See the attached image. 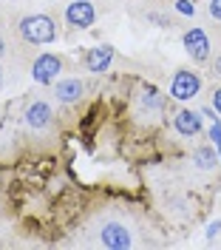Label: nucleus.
I'll list each match as a JSON object with an SVG mask.
<instances>
[{
  "label": "nucleus",
  "instance_id": "obj_8",
  "mask_svg": "<svg viewBox=\"0 0 221 250\" xmlns=\"http://www.w3.org/2000/svg\"><path fill=\"white\" fill-rule=\"evenodd\" d=\"M113 57H116L113 46H108V43L94 46V48H88V54H85V68L91 74H105L110 68V62H113Z\"/></svg>",
  "mask_w": 221,
  "mask_h": 250
},
{
  "label": "nucleus",
  "instance_id": "obj_20",
  "mask_svg": "<svg viewBox=\"0 0 221 250\" xmlns=\"http://www.w3.org/2000/svg\"><path fill=\"white\" fill-rule=\"evenodd\" d=\"M0 85H3V68H0Z\"/></svg>",
  "mask_w": 221,
  "mask_h": 250
},
{
  "label": "nucleus",
  "instance_id": "obj_2",
  "mask_svg": "<svg viewBox=\"0 0 221 250\" xmlns=\"http://www.w3.org/2000/svg\"><path fill=\"white\" fill-rule=\"evenodd\" d=\"M60 71H63V60L51 51H43L32 62V80L37 85H54L60 80Z\"/></svg>",
  "mask_w": 221,
  "mask_h": 250
},
{
  "label": "nucleus",
  "instance_id": "obj_13",
  "mask_svg": "<svg viewBox=\"0 0 221 250\" xmlns=\"http://www.w3.org/2000/svg\"><path fill=\"white\" fill-rule=\"evenodd\" d=\"M207 134H210V142L219 148V154H221V117L210 123V131H207Z\"/></svg>",
  "mask_w": 221,
  "mask_h": 250
},
{
  "label": "nucleus",
  "instance_id": "obj_15",
  "mask_svg": "<svg viewBox=\"0 0 221 250\" xmlns=\"http://www.w3.org/2000/svg\"><path fill=\"white\" fill-rule=\"evenodd\" d=\"M219 233H221V219H216V222H210V225H207L204 236H207V242H213Z\"/></svg>",
  "mask_w": 221,
  "mask_h": 250
},
{
  "label": "nucleus",
  "instance_id": "obj_1",
  "mask_svg": "<svg viewBox=\"0 0 221 250\" xmlns=\"http://www.w3.org/2000/svg\"><path fill=\"white\" fill-rule=\"evenodd\" d=\"M17 29H20V37L32 46H51L57 40V23L48 15H26Z\"/></svg>",
  "mask_w": 221,
  "mask_h": 250
},
{
  "label": "nucleus",
  "instance_id": "obj_5",
  "mask_svg": "<svg viewBox=\"0 0 221 250\" xmlns=\"http://www.w3.org/2000/svg\"><path fill=\"white\" fill-rule=\"evenodd\" d=\"M99 242L110 250H125L133 245V239H130V230H128L122 222H105L102 225V230H99Z\"/></svg>",
  "mask_w": 221,
  "mask_h": 250
},
{
  "label": "nucleus",
  "instance_id": "obj_9",
  "mask_svg": "<svg viewBox=\"0 0 221 250\" xmlns=\"http://www.w3.org/2000/svg\"><path fill=\"white\" fill-rule=\"evenodd\" d=\"M54 94H57V100L65 103V105H74L82 100V94H85V83L79 77H65V80H57L54 83Z\"/></svg>",
  "mask_w": 221,
  "mask_h": 250
},
{
  "label": "nucleus",
  "instance_id": "obj_10",
  "mask_svg": "<svg viewBox=\"0 0 221 250\" xmlns=\"http://www.w3.org/2000/svg\"><path fill=\"white\" fill-rule=\"evenodd\" d=\"M26 125L32 128V131H43V128H48L51 125V120H54V111H51V105L48 103H43V100H34L32 105L26 108Z\"/></svg>",
  "mask_w": 221,
  "mask_h": 250
},
{
  "label": "nucleus",
  "instance_id": "obj_4",
  "mask_svg": "<svg viewBox=\"0 0 221 250\" xmlns=\"http://www.w3.org/2000/svg\"><path fill=\"white\" fill-rule=\"evenodd\" d=\"M96 20V9L91 0H74L65 6V23L71 29H91Z\"/></svg>",
  "mask_w": 221,
  "mask_h": 250
},
{
  "label": "nucleus",
  "instance_id": "obj_12",
  "mask_svg": "<svg viewBox=\"0 0 221 250\" xmlns=\"http://www.w3.org/2000/svg\"><path fill=\"white\" fill-rule=\"evenodd\" d=\"M139 108H142V114H147V117L162 114L165 100H162V94H159L153 85H145V88H142V94H139Z\"/></svg>",
  "mask_w": 221,
  "mask_h": 250
},
{
  "label": "nucleus",
  "instance_id": "obj_19",
  "mask_svg": "<svg viewBox=\"0 0 221 250\" xmlns=\"http://www.w3.org/2000/svg\"><path fill=\"white\" fill-rule=\"evenodd\" d=\"M3 51H6V43H3V37H0V54H3Z\"/></svg>",
  "mask_w": 221,
  "mask_h": 250
},
{
  "label": "nucleus",
  "instance_id": "obj_17",
  "mask_svg": "<svg viewBox=\"0 0 221 250\" xmlns=\"http://www.w3.org/2000/svg\"><path fill=\"white\" fill-rule=\"evenodd\" d=\"M210 15L216 20H221V0H210Z\"/></svg>",
  "mask_w": 221,
  "mask_h": 250
},
{
  "label": "nucleus",
  "instance_id": "obj_7",
  "mask_svg": "<svg viewBox=\"0 0 221 250\" xmlns=\"http://www.w3.org/2000/svg\"><path fill=\"white\" fill-rule=\"evenodd\" d=\"M173 128L182 134V137H199L202 128H204V114L193 108H182L173 117Z\"/></svg>",
  "mask_w": 221,
  "mask_h": 250
},
{
  "label": "nucleus",
  "instance_id": "obj_11",
  "mask_svg": "<svg viewBox=\"0 0 221 250\" xmlns=\"http://www.w3.org/2000/svg\"><path fill=\"white\" fill-rule=\"evenodd\" d=\"M193 165L199 168V171H216V165H221V154L219 148L210 142V145H199L196 151H193Z\"/></svg>",
  "mask_w": 221,
  "mask_h": 250
},
{
  "label": "nucleus",
  "instance_id": "obj_6",
  "mask_svg": "<svg viewBox=\"0 0 221 250\" xmlns=\"http://www.w3.org/2000/svg\"><path fill=\"white\" fill-rule=\"evenodd\" d=\"M182 43H184V51H187L196 62L210 60V48H213V46H210V37L204 34V29H190V31H184Z\"/></svg>",
  "mask_w": 221,
  "mask_h": 250
},
{
  "label": "nucleus",
  "instance_id": "obj_3",
  "mask_svg": "<svg viewBox=\"0 0 221 250\" xmlns=\"http://www.w3.org/2000/svg\"><path fill=\"white\" fill-rule=\"evenodd\" d=\"M199 91H202V77L196 71H190V68H179L173 74V80H170V97L179 100V103L193 100Z\"/></svg>",
  "mask_w": 221,
  "mask_h": 250
},
{
  "label": "nucleus",
  "instance_id": "obj_16",
  "mask_svg": "<svg viewBox=\"0 0 221 250\" xmlns=\"http://www.w3.org/2000/svg\"><path fill=\"white\" fill-rule=\"evenodd\" d=\"M210 105H213V108H216V114L221 117V88H216V91H213V100H210Z\"/></svg>",
  "mask_w": 221,
  "mask_h": 250
},
{
  "label": "nucleus",
  "instance_id": "obj_18",
  "mask_svg": "<svg viewBox=\"0 0 221 250\" xmlns=\"http://www.w3.org/2000/svg\"><path fill=\"white\" fill-rule=\"evenodd\" d=\"M213 74L221 77V54H216V60H213Z\"/></svg>",
  "mask_w": 221,
  "mask_h": 250
},
{
  "label": "nucleus",
  "instance_id": "obj_14",
  "mask_svg": "<svg viewBox=\"0 0 221 250\" xmlns=\"http://www.w3.org/2000/svg\"><path fill=\"white\" fill-rule=\"evenodd\" d=\"M176 12L184 17H193L196 15V3L193 0H176Z\"/></svg>",
  "mask_w": 221,
  "mask_h": 250
}]
</instances>
